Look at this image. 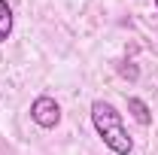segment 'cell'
Instances as JSON below:
<instances>
[{
    "mask_svg": "<svg viewBox=\"0 0 158 155\" xmlns=\"http://www.w3.org/2000/svg\"><path fill=\"white\" fill-rule=\"evenodd\" d=\"M91 125H94L98 137L103 140V146H106L110 152L128 155L131 149H134V140H131V134L125 131L122 113H118L110 100H94V103H91Z\"/></svg>",
    "mask_w": 158,
    "mask_h": 155,
    "instance_id": "6da1fadb",
    "label": "cell"
},
{
    "mask_svg": "<svg viewBox=\"0 0 158 155\" xmlns=\"http://www.w3.org/2000/svg\"><path fill=\"white\" fill-rule=\"evenodd\" d=\"M31 119H34V125H40V128H58V122H61V107H58V100L55 97H49V94H40L34 103H31Z\"/></svg>",
    "mask_w": 158,
    "mask_h": 155,
    "instance_id": "7a4b0ae2",
    "label": "cell"
},
{
    "mask_svg": "<svg viewBox=\"0 0 158 155\" xmlns=\"http://www.w3.org/2000/svg\"><path fill=\"white\" fill-rule=\"evenodd\" d=\"M128 110H131V116L137 119L143 128L152 125V110L146 107V100H140V97H128Z\"/></svg>",
    "mask_w": 158,
    "mask_h": 155,
    "instance_id": "3957f363",
    "label": "cell"
},
{
    "mask_svg": "<svg viewBox=\"0 0 158 155\" xmlns=\"http://www.w3.org/2000/svg\"><path fill=\"white\" fill-rule=\"evenodd\" d=\"M9 34H12V6L0 0V43H6Z\"/></svg>",
    "mask_w": 158,
    "mask_h": 155,
    "instance_id": "277c9868",
    "label": "cell"
},
{
    "mask_svg": "<svg viewBox=\"0 0 158 155\" xmlns=\"http://www.w3.org/2000/svg\"><path fill=\"white\" fill-rule=\"evenodd\" d=\"M118 73H122L125 79H131V82H134V79H137V67H134L131 61H122V64H118Z\"/></svg>",
    "mask_w": 158,
    "mask_h": 155,
    "instance_id": "5b68a950",
    "label": "cell"
},
{
    "mask_svg": "<svg viewBox=\"0 0 158 155\" xmlns=\"http://www.w3.org/2000/svg\"><path fill=\"white\" fill-rule=\"evenodd\" d=\"M155 9H158V0H155Z\"/></svg>",
    "mask_w": 158,
    "mask_h": 155,
    "instance_id": "8992f818",
    "label": "cell"
}]
</instances>
